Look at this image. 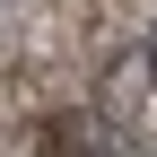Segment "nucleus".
<instances>
[{"mask_svg": "<svg viewBox=\"0 0 157 157\" xmlns=\"http://www.w3.org/2000/svg\"><path fill=\"white\" fill-rule=\"evenodd\" d=\"M148 70H157V44H148Z\"/></svg>", "mask_w": 157, "mask_h": 157, "instance_id": "1", "label": "nucleus"}]
</instances>
